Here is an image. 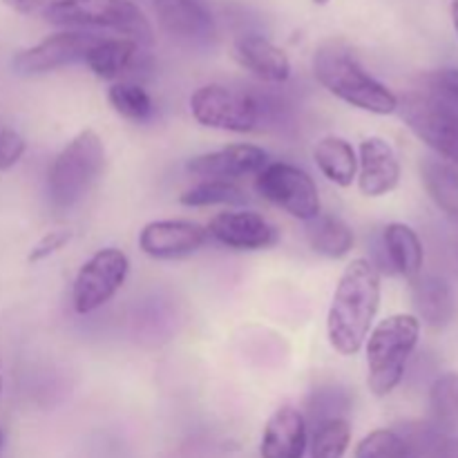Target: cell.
I'll use <instances>...</instances> for the list:
<instances>
[{"label":"cell","mask_w":458,"mask_h":458,"mask_svg":"<svg viewBox=\"0 0 458 458\" xmlns=\"http://www.w3.org/2000/svg\"><path fill=\"white\" fill-rule=\"evenodd\" d=\"M380 293L383 284L374 262L356 258L344 267L327 313V338L340 356H356L365 347L380 309Z\"/></svg>","instance_id":"obj_1"},{"label":"cell","mask_w":458,"mask_h":458,"mask_svg":"<svg viewBox=\"0 0 458 458\" xmlns=\"http://www.w3.org/2000/svg\"><path fill=\"white\" fill-rule=\"evenodd\" d=\"M313 76L331 97L358 110L380 116L394 114L398 110L396 94L376 76H371L343 45L327 43L316 49Z\"/></svg>","instance_id":"obj_2"},{"label":"cell","mask_w":458,"mask_h":458,"mask_svg":"<svg viewBox=\"0 0 458 458\" xmlns=\"http://www.w3.org/2000/svg\"><path fill=\"white\" fill-rule=\"evenodd\" d=\"M419 340L420 320L411 313H394L374 325L362 347L367 353V387L374 396H389L403 383Z\"/></svg>","instance_id":"obj_3"},{"label":"cell","mask_w":458,"mask_h":458,"mask_svg":"<svg viewBox=\"0 0 458 458\" xmlns=\"http://www.w3.org/2000/svg\"><path fill=\"white\" fill-rule=\"evenodd\" d=\"M106 146L92 128L76 134L54 157L47 170V197L54 210H72L88 197L106 173Z\"/></svg>","instance_id":"obj_4"},{"label":"cell","mask_w":458,"mask_h":458,"mask_svg":"<svg viewBox=\"0 0 458 458\" xmlns=\"http://www.w3.org/2000/svg\"><path fill=\"white\" fill-rule=\"evenodd\" d=\"M43 18L65 30L114 31L139 45L152 43L150 21L132 0H61Z\"/></svg>","instance_id":"obj_5"},{"label":"cell","mask_w":458,"mask_h":458,"mask_svg":"<svg viewBox=\"0 0 458 458\" xmlns=\"http://www.w3.org/2000/svg\"><path fill=\"white\" fill-rule=\"evenodd\" d=\"M262 101L246 89L210 83L191 94V114L199 125L224 132H253L262 121Z\"/></svg>","instance_id":"obj_6"},{"label":"cell","mask_w":458,"mask_h":458,"mask_svg":"<svg viewBox=\"0 0 458 458\" xmlns=\"http://www.w3.org/2000/svg\"><path fill=\"white\" fill-rule=\"evenodd\" d=\"M255 191L304 224L322 213L320 192L313 177L289 161H268L267 168L255 174Z\"/></svg>","instance_id":"obj_7"},{"label":"cell","mask_w":458,"mask_h":458,"mask_svg":"<svg viewBox=\"0 0 458 458\" xmlns=\"http://www.w3.org/2000/svg\"><path fill=\"white\" fill-rule=\"evenodd\" d=\"M407 128L450 164H458V112L423 89L398 97V110Z\"/></svg>","instance_id":"obj_8"},{"label":"cell","mask_w":458,"mask_h":458,"mask_svg":"<svg viewBox=\"0 0 458 458\" xmlns=\"http://www.w3.org/2000/svg\"><path fill=\"white\" fill-rule=\"evenodd\" d=\"M130 273V258L121 249L106 246L81 264L72 284V304L79 316H88L110 302Z\"/></svg>","instance_id":"obj_9"},{"label":"cell","mask_w":458,"mask_h":458,"mask_svg":"<svg viewBox=\"0 0 458 458\" xmlns=\"http://www.w3.org/2000/svg\"><path fill=\"white\" fill-rule=\"evenodd\" d=\"M101 34L83 30H61L45 36L40 43L21 49L12 58V70L18 76H40L56 72L72 63L85 61L89 49L101 40Z\"/></svg>","instance_id":"obj_10"},{"label":"cell","mask_w":458,"mask_h":458,"mask_svg":"<svg viewBox=\"0 0 458 458\" xmlns=\"http://www.w3.org/2000/svg\"><path fill=\"white\" fill-rule=\"evenodd\" d=\"M208 237L231 250H268L280 242V231L255 210H224L206 226Z\"/></svg>","instance_id":"obj_11"},{"label":"cell","mask_w":458,"mask_h":458,"mask_svg":"<svg viewBox=\"0 0 458 458\" xmlns=\"http://www.w3.org/2000/svg\"><path fill=\"white\" fill-rule=\"evenodd\" d=\"M208 231L191 219H155L139 231V249L152 259H182L208 242Z\"/></svg>","instance_id":"obj_12"},{"label":"cell","mask_w":458,"mask_h":458,"mask_svg":"<svg viewBox=\"0 0 458 458\" xmlns=\"http://www.w3.org/2000/svg\"><path fill=\"white\" fill-rule=\"evenodd\" d=\"M268 152L253 143H231L219 150L206 152L188 159L186 170L197 179H222L237 182L244 177H255L268 164Z\"/></svg>","instance_id":"obj_13"},{"label":"cell","mask_w":458,"mask_h":458,"mask_svg":"<svg viewBox=\"0 0 458 458\" xmlns=\"http://www.w3.org/2000/svg\"><path fill=\"white\" fill-rule=\"evenodd\" d=\"M358 191L369 199L389 195L401 183V161L392 143L383 137H367L358 146Z\"/></svg>","instance_id":"obj_14"},{"label":"cell","mask_w":458,"mask_h":458,"mask_svg":"<svg viewBox=\"0 0 458 458\" xmlns=\"http://www.w3.org/2000/svg\"><path fill=\"white\" fill-rule=\"evenodd\" d=\"M159 27L173 38L208 45L217 36L213 16L199 0H152Z\"/></svg>","instance_id":"obj_15"},{"label":"cell","mask_w":458,"mask_h":458,"mask_svg":"<svg viewBox=\"0 0 458 458\" xmlns=\"http://www.w3.org/2000/svg\"><path fill=\"white\" fill-rule=\"evenodd\" d=\"M309 447L307 416L293 405H284L268 416L259 443L262 458H304Z\"/></svg>","instance_id":"obj_16"},{"label":"cell","mask_w":458,"mask_h":458,"mask_svg":"<svg viewBox=\"0 0 458 458\" xmlns=\"http://www.w3.org/2000/svg\"><path fill=\"white\" fill-rule=\"evenodd\" d=\"M233 56L249 74L258 76L264 83H286L291 79L289 54L262 34L237 36Z\"/></svg>","instance_id":"obj_17"},{"label":"cell","mask_w":458,"mask_h":458,"mask_svg":"<svg viewBox=\"0 0 458 458\" xmlns=\"http://www.w3.org/2000/svg\"><path fill=\"white\" fill-rule=\"evenodd\" d=\"M383 246L389 264L398 276L414 282L423 273L425 249L419 233L403 222H392L383 231Z\"/></svg>","instance_id":"obj_18"},{"label":"cell","mask_w":458,"mask_h":458,"mask_svg":"<svg viewBox=\"0 0 458 458\" xmlns=\"http://www.w3.org/2000/svg\"><path fill=\"white\" fill-rule=\"evenodd\" d=\"M313 161H316L322 177L338 188H349L356 182L358 150L347 139L335 137V134L322 137L313 146Z\"/></svg>","instance_id":"obj_19"},{"label":"cell","mask_w":458,"mask_h":458,"mask_svg":"<svg viewBox=\"0 0 458 458\" xmlns=\"http://www.w3.org/2000/svg\"><path fill=\"white\" fill-rule=\"evenodd\" d=\"M411 295H414V307L419 311V320L428 322L429 327L450 325L454 318V295L450 284L438 276H419L411 282Z\"/></svg>","instance_id":"obj_20"},{"label":"cell","mask_w":458,"mask_h":458,"mask_svg":"<svg viewBox=\"0 0 458 458\" xmlns=\"http://www.w3.org/2000/svg\"><path fill=\"white\" fill-rule=\"evenodd\" d=\"M304 237H307L313 253L329 259L347 258L356 246V235H353L352 226L338 215L331 213H320L311 222H307Z\"/></svg>","instance_id":"obj_21"},{"label":"cell","mask_w":458,"mask_h":458,"mask_svg":"<svg viewBox=\"0 0 458 458\" xmlns=\"http://www.w3.org/2000/svg\"><path fill=\"white\" fill-rule=\"evenodd\" d=\"M139 54V43L123 36H103L85 56V65L103 81H116L132 67Z\"/></svg>","instance_id":"obj_22"},{"label":"cell","mask_w":458,"mask_h":458,"mask_svg":"<svg viewBox=\"0 0 458 458\" xmlns=\"http://www.w3.org/2000/svg\"><path fill=\"white\" fill-rule=\"evenodd\" d=\"M420 179H423L429 199L458 226V170L454 164L428 157L420 161Z\"/></svg>","instance_id":"obj_23"},{"label":"cell","mask_w":458,"mask_h":458,"mask_svg":"<svg viewBox=\"0 0 458 458\" xmlns=\"http://www.w3.org/2000/svg\"><path fill=\"white\" fill-rule=\"evenodd\" d=\"M107 103L112 110L132 123H148L155 116L157 106L146 88L132 81H116L107 88Z\"/></svg>","instance_id":"obj_24"},{"label":"cell","mask_w":458,"mask_h":458,"mask_svg":"<svg viewBox=\"0 0 458 458\" xmlns=\"http://www.w3.org/2000/svg\"><path fill=\"white\" fill-rule=\"evenodd\" d=\"M249 201L246 191L235 182L222 179H199L195 186L179 195V204L186 208H208V206H240Z\"/></svg>","instance_id":"obj_25"},{"label":"cell","mask_w":458,"mask_h":458,"mask_svg":"<svg viewBox=\"0 0 458 458\" xmlns=\"http://www.w3.org/2000/svg\"><path fill=\"white\" fill-rule=\"evenodd\" d=\"M429 414H432V428H458V374L454 371L438 376L429 387Z\"/></svg>","instance_id":"obj_26"},{"label":"cell","mask_w":458,"mask_h":458,"mask_svg":"<svg viewBox=\"0 0 458 458\" xmlns=\"http://www.w3.org/2000/svg\"><path fill=\"white\" fill-rule=\"evenodd\" d=\"M356 458H419L396 429H374L356 447Z\"/></svg>","instance_id":"obj_27"},{"label":"cell","mask_w":458,"mask_h":458,"mask_svg":"<svg viewBox=\"0 0 458 458\" xmlns=\"http://www.w3.org/2000/svg\"><path fill=\"white\" fill-rule=\"evenodd\" d=\"M349 441H352V428L347 419H331L316 425L311 443V458H344Z\"/></svg>","instance_id":"obj_28"},{"label":"cell","mask_w":458,"mask_h":458,"mask_svg":"<svg viewBox=\"0 0 458 458\" xmlns=\"http://www.w3.org/2000/svg\"><path fill=\"white\" fill-rule=\"evenodd\" d=\"M423 92L438 98L447 107L458 112V67H443V70L429 72L420 79Z\"/></svg>","instance_id":"obj_29"},{"label":"cell","mask_w":458,"mask_h":458,"mask_svg":"<svg viewBox=\"0 0 458 458\" xmlns=\"http://www.w3.org/2000/svg\"><path fill=\"white\" fill-rule=\"evenodd\" d=\"M72 242V231H65V228H58V231H49L31 246L30 255H27V262L30 264H38L49 259L52 255H56L58 250L65 249L67 244Z\"/></svg>","instance_id":"obj_30"},{"label":"cell","mask_w":458,"mask_h":458,"mask_svg":"<svg viewBox=\"0 0 458 458\" xmlns=\"http://www.w3.org/2000/svg\"><path fill=\"white\" fill-rule=\"evenodd\" d=\"M25 152L27 141L22 139V134H18L12 128H0V173L12 170Z\"/></svg>","instance_id":"obj_31"},{"label":"cell","mask_w":458,"mask_h":458,"mask_svg":"<svg viewBox=\"0 0 458 458\" xmlns=\"http://www.w3.org/2000/svg\"><path fill=\"white\" fill-rule=\"evenodd\" d=\"M3 3L13 12L22 13V16H36V13L43 16L49 7H54L61 0H3Z\"/></svg>","instance_id":"obj_32"},{"label":"cell","mask_w":458,"mask_h":458,"mask_svg":"<svg viewBox=\"0 0 458 458\" xmlns=\"http://www.w3.org/2000/svg\"><path fill=\"white\" fill-rule=\"evenodd\" d=\"M452 22H454V30L458 34V0H452Z\"/></svg>","instance_id":"obj_33"},{"label":"cell","mask_w":458,"mask_h":458,"mask_svg":"<svg viewBox=\"0 0 458 458\" xmlns=\"http://www.w3.org/2000/svg\"><path fill=\"white\" fill-rule=\"evenodd\" d=\"M3 447H4V432L0 429V452H3Z\"/></svg>","instance_id":"obj_34"},{"label":"cell","mask_w":458,"mask_h":458,"mask_svg":"<svg viewBox=\"0 0 458 458\" xmlns=\"http://www.w3.org/2000/svg\"><path fill=\"white\" fill-rule=\"evenodd\" d=\"M313 3H316V4H329L331 0H313Z\"/></svg>","instance_id":"obj_35"},{"label":"cell","mask_w":458,"mask_h":458,"mask_svg":"<svg viewBox=\"0 0 458 458\" xmlns=\"http://www.w3.org/2000/svg\"><path fill=\"white\" fill-rule=\"evenodd\" d=\"M3 387H4V380H3V376H0V396H3Z\"/></svg>","instance_id":"obj_36"},{"label":"cell","mask_w":458,"mask_h":458,"mask_svg":"<svg viewBox=\"0 0 458 458\" xmlns=\"http://www.w3.org/2000/svg\"><path fill=\"white\" fill-rule=\"evenodd\" d=\"M0 365H3V360H0Z\"/></svg>","instance_id":"obj_37"}]
</instances>
